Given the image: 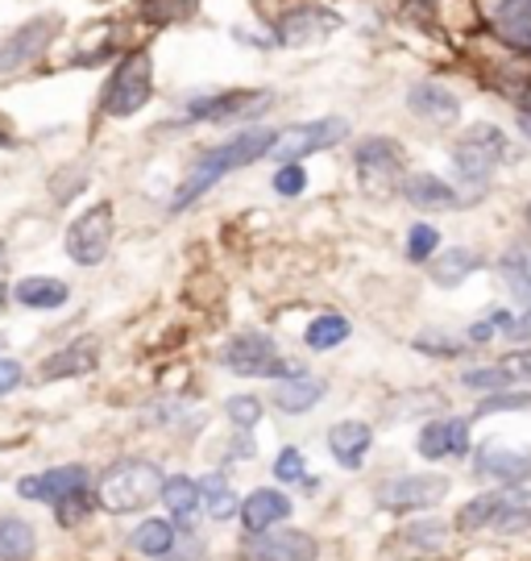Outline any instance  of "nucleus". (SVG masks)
<instances>
[{
  "instance_id": "26",
  "label": "nucleus",
  "mask_w": 531,
  "mask_h": 561,
  "mask_svg": "<svg viewBox=\"0 0 531 561\" xmlns=\"http://www.w3.org/2000/svg\"><path fill=\"white\" fill-rule=\"evenodd\" d=\"M38 549V528L21 516H0V561H25Z\"/></svg>"
},
{
  "instance_id": "49",
  "label": "nucleus",
  "mask_w": 531,
  "mask_h": 561,
  "mask_svg": "<svg viewBox=\"0 0 531 561\" xmlns=\"http://www.w3.org/2000/svg\"><path fill=\"white\" fill-rule=\"evenodd\" d=\"M0 271H4V250H0Z\"/></svg>"
},
{
  "instance_id": "10",
  "label": "nucleus",
  "mask_w": 531,
  "mask_h": 561,
  "mask_svg": "<svg viewBox=\"0 0 531 561\" xmlns=\"http://www.w3.org/2000/svg\"><path fill=\"white\" fill-rule=\"evenodd\" d=\"M320 545L303 528H282V533H257L245 541L241 561H315Z\"/></svg>"
},
{
  "instance_id": "32",
  "label": "nucleus",
  "mask_w": 531,
  "mask_h": 561,
  "mask_svg": "<svg viewBox=\"0 0 531 561\" xmlns=\"http://www.w3.org/2000/svg\"><path fill=\"white\" fill-rule=\"evenodd\" d=\"M498 503H503V491H486L461 507L457 516V528L461 533H482V528H494V516H498Z\"/></svg>"
},
{
  "instance_id": "6",
  "label": "nucleus",
  "mask_w": 531,
  "mask_h": 561,
  "mask_svg": "<svg viewBox=\"0 0 531 561\" xmlns=\"http://www.w3.org/2000/svg\"><path fill=\"white\" fill-rule=\"evenodd\" d=\"M357 175H361V187L378 196V201H386L394 196L399 187H403V150H399V141L391 138H366L357 146Z\"/></svg>"
},
{
  "instance_id": "23",
  "label": "nucleus",
  "mask_w": 531,
  "mask_h": 561,
  "mask_svg": "<svg viewBox=\"0 0 531 561\" xmlns=\"http://www.w3.org/2000/svg\"><path fill=\"white\" fill-rule=\"evenodd\" d=\"M13 300L21 308H38V312H50V308H62L71 300V287L62 279H50V275H34V279H21L13 287Z\"/></svg>"
},
{
  "instance_id": "39",
  "label": "nucleus",
  "mask_w": 531,
  "mask_h": 561,
  "mask_svg": "<svg viewBox=\"0 0 531 561\" xmlns=\"http://www.w3.org/2000/svg\"><path fill=\"white\" fill-rule=\"evenodd\" d=\"M229 421L241 424V428H254L262 421V400L257 396H233L229 400Z\"/></svg>"
},
{
  "instance_id": "13",
  "label": "nucleus",
  "mask_w": 531,
  "mask_h": 561,
  "mask_svg": "<svg viewBox=\"0 0 531 561\" xmlns=\"http://www.w3.org/2000/svg\"><path fill=\"white\" fill-rule=\"evenodd\" d=\"M76 491H88V470L83 466H55V470H42L30 479L18 482V495L30 503H62Z\"/></svg>"
},
{
  "instance_id": "5",
  "label": "nucleus",
  "mask_w": 531,
  "mask_h": 561,
  "mask_svg": "<svg viewBox=\"0 0 531 561\" xmlns=\"http://www.w3.org/2000/svg\"><path fill=\"white\" fill-rule=\"evenodd\" d=\"M503 154H507V138L498 134V125H473L470 134H461L453 146L457 175L465 180L470 192H477V187H486Z\"/></svg>"
},
{
  "instance_id": "17",
  "label": "nucleus",
  "mask_w": 531,
  "mask_h": 561,
  "mask_svg": "<svg viewBox=\"0 0 531 561\" xmlns=\"http://www.w3.org/2000/svg\"><path fill=\"white\" fill-rule=\"evenodd\" d=\"M370 445H374V428L361 421H340L328 428V449H333V458L345 466V470H357L366 454H370Z\"/></svg>"
},
{
  "instance_id": "9",
  "label": "nucleus",
  "mask_w": 531,
  "mask_h": 561,
  "mask_svg": "<svg viewBox=\"0 0 531 561\" xmlns=\"http://www.w3.org/2000/svg\"><path fill=\"white\" fill-rule=\"evenodd\" d=\"M349 134V121L345 117H320V121H303V125H291L282 129V138L275 146V159L287 167V162H303L315 150H328L336 141H345Z\"/></svg>"
},
{
  "instance_id": "46",
  "label": "nucleus",
  "mask_w": 531,
  "mask_h": 561,
  "mask_svg": "<svg viewBox=\"0 0 531 561\" xmlns=\"http://www.w3.org/2000/svg\"><path fill=\"white\" fill-rule=\"evenodd\" d=\"M507 337H511V341H531V308L523 312V317H515V321L507 324Z\"/></svg>"
},
{
  "instance_id": "34",
  "label": "nucleus",
  "mask_w": 531,
  "mask_h": 561,
  "mask_svg": "<svg viewBox=\"0 0 531 561\" xmlns=\"http://www.w3.org/2000/svg\"><path fill=\"white\" fill-rule=\"evenodd\" d=\"M199 9V0H141L138 13L154 25H175V21H187Z\"/></svg>"
},
{
  "instance_id": "20",
  "label": "nucleus",
  "mask_w": 531,
  "mask_h": 561,
  "mask_svg": "<svg viewBox=\"0 0 531 561\" xmlns=\"http://www.w3.org/2000/svg\"><path fill=\"white\" fill-rule=\"evenodd\" d=\"M477 470L498 482H528L531 479V449H507V445H486L477 454Z\"/></svg>"
},
{
  "instance_id": "28",
  "label": "nucleus",
  "mask_w": 531,
  "mask_h": 561,
  "mask_svg": "<svg viewBox=\"0 0 531 561\" xmlns=\"http://www.w3.org/2000/svg\"><path fill=\"white\" fill-rule=\"evenodd\" d=\"M503 279H507L515 300H523L531 308V241H519L503 254Z\"/></svg>"
},
{
  "instance_id": "31",
  "label": "nucleus",
  "mask_w": 531,
  "mask_h": 561,
  "mask_svg": "<svg viewBox=\"0 0 531 561\" xmlns=\"http://www.w3.org/2000/svg\"><path fill=\"white\" fill-rule=\"evenodd\" d=\"M482 266V259L473 254V250H449V254H440V259L432 262V279L440 283V287H457L461 279H470L473 271Z\"/></svg>"
},
{
  "instance_id": "25",
  "label": "nucleus",
  "mask_w": 531,
  "mask_h": 561,
  "mask_svg": "<svg viewBox=\"0 0 531 561\" xmlns=\"http://www.w3.org/2000/svg\"><path fill=\"white\" fill-rule=\"evenodd\" d=\"M100 362V350L92 341H79L71 350H59L42 362V379H71V375H88Z\"/></svg>"
},
{
  "instance_id": "14",
  "label": "nucleus",
  "mask_w": 531,
  "mask_h": 561,
  "mask_svg": "<svg viewBox=\"0 0 531 561\" xmlns=\"http://www.w3.org/2000/svg\"><path fill=\"white\" fill-rule=\"evenodd\" d=\"M266 104H270V92H220V96H199L187 104V121H233Z\"/></svg>"
},
{
  "instance_id": "2",
  "label": "nucleus",
  "mask_w": 531,
  "mask_h": 561,
  "mask_svg": "<svg viewBox=\"0 0 531 561\" xmlns=\"http://www.w3.org/2000/svg\"><path fill=\"white\" fill-rule=\"evenodd\" d=\"M162 491H166V474L158 470L154 461L134 458V461H117L100 479L96 500L104 512L125 516V512H146L150 503H162Z\"/></svg>"
},
{
  "instance_id": "11",
  "label": "nucleus",
  "mask_w": 531,
  "mask_h": 561,
  "mask_svg": "<svg viewBox=\"0 0 531 561\" xmlns=\"http://www.w3.org/2000/svg\"><path fill=\"white\" fill-rule=\"evenodd\" d=\"M449 474H403V479L382 482L378 500L394 507V512H415V507H432L449 495Z\"/></svg>"
},
{
  "instance_id": "37",
  "label": "nucleus",
  "mask_w": 531,
  "mask_h": 561,
  "mask_svg": "<svg viewBox=\"0 0 531 561\" xmlns=\"http://www.w3.org/2000/svg\"><path fill=\"white\" fill-rule=\"evenodd\" d=\"M403 533H407V541H412L415 549H440L449 528L440 520H419V524H412V528H403Z\"/></svg>"
},
{
  "instance_id": "21",
  "label": "nucleus",
  "mask_w": 531,
  "mask_h": 561,
  "mask_svg": "<svg viewBox=\"0 0 531 561\" xmlns=\"http://www.w3.org/2000/svg\"><path fill=\"white\" fill-rule=\"evenodd\" d=\"M324 379H312V375H296V379H282L270 391V403L287 416H299V412H312L315 403L324 400Z\"/></svg>"
},
{
  "instance_id": "45",
  "label": "nucleus",
  "mask_w": 531,
  "mask_h": 561,
  "mask_svg": "<svg viewBox=\"0 0 531 561\" xmlns=\"http://www.w3.org/2000/svg\"><path fill=\"white\" fill-rule=\"evenodd\" d=\"M515 117H519V129L531 138V88L528 92H519V101H515Z\"/></svg>"
},
{
  "instance_id": "19",
  "label": "nucleus",
  "mask_w": 531,
  "mask_h": 561,
  "mask_svg": "<svg viewBox=\"0 0 531 561\" xmlns=\"http://www.w3.org/2000/svg\"><path fill=\"white\" fill-rule=\"evenodd\" d=\"M490 25L503 42L531 50V0H494Z\"/></svg>"
},
{
  "instance_id": "18",
  "label": "nucleus",
  "mask_w": 531,
  "mask_h": 561,
  "mask_svg": "<svg viewBox=\"0 0 531 561\" xmlns=\"http://www.w3.org/2000/svg\"><path fill=\"white\" fill-rule=\"evenodd\" d=\"M291 516V500L282 495V491H254L250 500L241 503V524H245V533L257 537V533H270V524L287 520Z\"/></svg>"
},
{
  "instance_id": "40",
  "label": "nucleus",
  "mask_w": 531,
  "mask_h": 561,
  "mask_svg": "<svg viewBox=\"0 0 531 561\" xmlns=\"http://www.w3.org/2000/svg\"><path fill=\"white\" fill-rule=\"evenodd\" d=\"M303 474H308V461H303V454H299V449H291V445H287V449L275 458V479L278 482H299Z\"/></svg>"
},
{
  "instance_id": "35",
  "label": "nucleus",
  "mask_w": 531,
  "mask_h": 561,
  "mask_svg": "<svg viewBox=\"0 0 531 561\" xmlns=\"http://www.w3.org/2000/svg\"><path fill=\"white\" fill-rule=\"evenodd\" d=\"M96 507H100V500L92 491H76V495H67L62 503H55V520H59L62 528H76V524L88 520Z\"/></svg>"
},
{
  "instance_id": "8",
  "label": "nucleus",
  "mask_w": 531,
  "mask_h": 561,
  "mask_svg": "<svg viewBox=\"0 0 531 561\" xmlns=\"http://www.w3.org/2000/svg\"><path fill=\"white\" fill-rule=\"evenodd\" d=\"M113 245V204H92L67 225V254L79 266H96Z\"/></svg>"
},
{
  "instance_id": "22",
  "label": "nucleus",
  "mask_w": 531,
  "mask_h": 561,
  "mask_svg": "<svg viewBox=\"0 0 531 561\" xmlns=\"http://www.w3.org/2000/svg\"><path fill=\"white\" fill-rule=\"evenodd\" d=\"M403 196H407L415 208H432V213L465 204V201H457L453 187L440 180V175H432V171H415V175H407V183H403Z\"/></svg>"
},
{
  "instance_id": "50",
  "label": "nucleus",
  "mask_w": 531,
  "mask_h": 561,
  "mask_svg": "<svg viewBox=\"0 0 531 561\" xmlns=\"http://www.w3.org/2000/svg\"><path fill=\"white\" fill-rule=\"evenodd\" d=\"M528 221H531V208H528Z\"/></svg>"
},
{
  "instance_id": "43",
  "label": "nucleus",
  "mask_w": 531,
  "mask_h": 561,
  "mask_svg": "<svg viewBox=\"0 0 531 561\" xmlns=\"http://www.w3.org/2000/svg\"><path fill=\"white\" fill-rule=\"evenodd\" d=\"M503 366L511 370V379H531V350H519L511 358H503Z\"/></svg>"
},
{
  "instance_id": "1",
  "label": "nucleus",
  "mask_w": 531,
  "mask_h": 561,
  "mask_svg": "<svg viewBox=\"0 0 531 561\" xmlns=\"http://www.w3.org/2000/svg\"><path fill=\"white\" fill-rule=\"evenodd\" d=\"M278 138H282V129H262V125H254V129H241V134H233L229 141H220V146H212V150H204V154L192 162L187 180L175 187L171 208H175V213H187V208H192L199 196H208L224 175H233V171H241V167H250V162L275 154Z\"/></svg>"
},
{
  "instance_id": "38",
  "label": "nucleus",
  "mask_w": 531,
  "mask_h": 561,
  "mask_svg": "<svg viewBox=\"0 0 531 561\" xmlns=\"http://www.w3.org/2000/svg\"><path fill=\"white\" fill-rule=\"evenodd\" d=\"M461 382L473 387V391H494V387H507V382H511V370L498 362V366H490V370H465Z\"/></svg>"
},
{
  "instance_id": "47",
  "label": "nucleus",
  "mask_w": 531,
  "mask_h": 561,
  "mask_svg": "<svg viewBox=\"0 0 531 561\" xmlns=\"http://www.w3.org/2000/svg\"><path fill=\"white\" fill-rule=\"evenodd\" d=\"M4 300H9V291H4V283H0V308H4Z\"/></svg>"
},
{
  "instance_id": "33",
  "label": "nucleus",
  "mask_w": 531,
  "mask_h": 561,
  "mask_svg": "<svg viewBox=\"0 0 531 561\" xmlns=\"http://www.w3.org/2000/svg\"><path fill=\"white\" fill-rule=\"evenodd\" d=\"M345 337H349V321H345V317H336V312L315 317V321L308 324V333H303L308 350H333V345H340Z\"/></svg>"
},
{
  "instance_id": "4",
  "label": "nucleus",
  "mask_w": 531,
  "mask_h": 561,
  "mask_svg": "<svg viewBox=\"0 0 531 561\" xmlns=\"http://www.w3.org/2000/svg\"><path fill=\"white\" fill-rule=\"evenodd\" d=\"M220 362H224V370L245 375V379H296V375H303L299 366L278 358L275 337H266V333H241V337H233L220 350Z\"/></svg>"
},
{
  "instance_id": "12",
  "label": "nucleus",
  "mask_w": 531,
  "mask_h": 561,
  "mask_svg": "<svg viewBox=\"0 0 531 561\" xmlns=\"http://www.w3.org/2000/svg\"><path fill=\"white\" fill-rule=\"evenodd\" d=\"M336 30H340V13L324 9V4H299L278 21V46H312Z\"/></svg>"
},
{
  "instance_id": "41",
  "label": "nucleus",
  "mask_w": 531,
  "mask_h": 561,
  "mask_svg": "<svg viewBox=\"0 0 531 561\" xmlns=\"http://www.w3.org/2000/svg\"><path fill=\"white\" fill-rule=\"evenodd\" d=\"M308 187V171L299 167V162H287V167H278L275 171V192L278 196H299Z\"/></svg>"
},
{
  "instance_id": "24",
  "label": "nucleus",
  "mask_w": 531,
  "mask_h": 561,
  "mask_svg": "<svg viewBox=\"0 0 531 561\" xmlns=\"http://www.w3.org/2000/svg\"><path fill=\"white\" fill-rule=\"evenodd\" d=\"M162 503H166V512H171L183 528H192V520L199 516V503H204V491H199L196 479L171 474V479H166V491H162Z\"/></svg>"
},
{
  "instance_id": "48",
  "label": "nucleus",
  "mask_w": 531,
  "mask_h": 561,
  "mask_svg": "<svg viewBox=\"0 0 531 561\" xmlns=\"http://www.w3.org/2000/svg\"><path fill=\"white\" fill-rule=\"evenodd\" d=\"M0 146H13V138H9V134H0Z\"/></svg>"
},
{
  "instance_id": "36",
  "label": "nucleus",
  "mask_w": 531,
  "mask_h": 561,
  "mask_svg": "<svg viewBox=\"0 0 531 561\" xmlns=\"http://www.w3.org/2000/svg\"><path fill=\"white\" fill-rule=\"evenodd\" d=\"M436 245H440L436 225H412L407 229V259L412 262H428L436 254Z\"/></svg>"
},
{
  "instance_id": "27",
  "label": "nucleus",
  "mask_w": 531,
  "mask_h": 561,
  "mask_svg": "<svg viewBox=\"0 0 531 561\" xmlns=\"http://www.w3.org/2000/svg\"><path fill=\"white\" fill-rule=\"evenodd\" d=\"M175 541H178V528L166 520H141L134 528V537H129V545L138 553H146V558H166V561L175 553Z\"/></svg>"
},
{
  "instance_id": "3",
  "label": "nucleus",
  "mask_w": 531,
  "mask_h": 561,
  "mask_svg": "<svg viewBox=\"0 0 531 561\" xmlns=\"http://www.w3.org/2000/svg\"><path fill=\"white\" fill-rule=\"evenodd\" d=\"M150 92H154V59H150V50H129L104 88L100 108H104V117H134L150 104Z\"/></svg>"
},
{
  "instance_id": "44",
  "label": "nucleus",
  "mask_w": 531,
  "mask_h": 561,
  "mask_svg": "<svg viewBox=\"0 0 531 561\" xmlns=\"http://www.w3.org/2000/svg\"><path fill=\"white\" fill-rule=\"evenodd\" d=\"M18 382H21V366L13 358H0V396H4V391H13Z\"/></svg>"
},
{
  "instance_id": "29",
  "label": "nucleus",
  "mask_w": 531,
  "mask_h": 561,
  "mask_svg": "<svg viewBox=\"0 0 531 561\" xmlns=\"http://www.w3.org/2000/svg\"><path fill=\"white\" fill-rule=\"evenodd\" d=\"M531 528V491H511L498 503V516H494V533L515 537V533H528Z\"/></svg>"
},
{
  "instance_id": "42",
  "label": "nucleus",
  "mask_w": 531,
  "mask_h": 561,
  "mask_svg": "<svg viewBox=\"0 0 531 561\" xmlns=\"http://www.w3.org/2000/svg\"><path fill=\"white\" fill-rule=\"evenodd\" d=\"M515 408H531V396H511V391H503V396H494V400L477 403V416H490V412H515Z\"/></svg>"
},
{
  "instance_id": "30",
  "label": "nucleus",
  "mask_w": 531,
  "mask_h": 561,
  "mask_svg": "<svg viewBox=\"0 0 531 561\" xmlns=\"http://www.w3.org/2000/svg\"><path fill=\"white\" fill-rule=\"evenodd\" d=\"M199 491H204V507H208L212 520H233L236 491L224 474H204V479H199Z\"/></svg>"
},
{
  "instance_id": "15",
  "label": "nucleus",
  "mask_w": 531,
  "mask_h": 561,
  "mask_svg": "<svg viewBox=\"0 0 531 561\" xmlns=\"http://www.w3.org/2000/svg\"><path fill=\"white\" fill-rule=\"evenodd\" d=\"M419 458L440 461V458H461L470 449V424L465 421H432L419 428Z\"/></svg>"
},
{
  "instance_id": "7",
  "label": "nucleus",
  "mask_w": 531,
  "mask_h": 561,
  "mask_svg": "<svg viewBox=\"0 0 531 561\" xmlns=\"http://www.w3.org/2000/svg\"><path fill=\"white\" fill-rule=\"evenodd\" d=\"M55 30H59V18L46 13V18L25 21L13 34H0V80L21 76L25 67H34L46 55V46L55 42Z\"/></svg>"
},
{
  "instance_id": "16",
  "label": "nucleus",
  "mask_w": 531,
  "mask_h": 561,
  "mask_svg": "<svg viewBox=\"0 0 531 561\" xmlns=\"http://www.w3.org/2000/svg\"><path fill=\"white\" fill-rule=\"evenodd\" d=\"M407 108H412L415 117L432 121V125H453L461 117V101L449 88H440V83H415L412 92H407Z\"/></svg>"
}]
</instances>
